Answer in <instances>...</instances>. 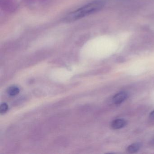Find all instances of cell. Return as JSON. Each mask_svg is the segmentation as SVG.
Listing matches in <instances>:
<instances>
[{
    "label": "cell",
    "mask_w": 154,
    "mask_h": 154,
    "mask_svg": "<svg viewBox=\"0 0 154 154\" xmlns=\"http://www.w3.org/2000/svg\"><path fill=\"white\" fill-rule=\"evenodd\" d=\"M128 94L126 92H120L113 96L112 101L115 104H120L127 99Z\"/></svg>",
    "instance_id": "2"
},
{
    "label": "cell",
    "mask_w": 154,
    "mask_h": 154,
    "mask_svg": "<svg viewBox=\"0 0 154 154\" xmlns=\"http://www.w3.org/2000/svg\"><path fill=\"white\" fill-rule=\"evenodd\" d=\"M140 143H133L129 146L127 149V151L129 153H134L137 152L141 147Z\"/></svg>",
    "instance_id": "4"
},
{
    "label": "cell",
    "mask_w": 154,
    "mask_h": 154,
    "mask_svg": "<svg viewBox=\"0 0 154 154\" xmlns=\"http://www.w3.org/2000/svg\"></svg>",
    "instance_id": "8"
},
{
    "label": "cell",
    "mask_w": 154,
    "mask_h": 154,
    "mask_svg": "<svg viewBox=\"0 0 154 154\" xmlns=\"http://www.w3.org/2000/svg\"><path fill=\"white\" fill-rule=\"evenodd\" d=\"M149 118L151 119L154 120V110H153V111L149 113Z\"/></svg>",
    "instance_id": "7"
},
{
    "label": "cell",
    "mask_w": 154,
    "mask_h": 154,
    "mask_svg": "<svg viewBox=\"0 0 154 154\" xmlns=\"http://www.w3.org/2000/svg\"><path fill=\"white\" fill-rule=\"evenodd\" d=\"M127 121L124 119H117L112 122L111 127L114 129H119L125 127Z\"/></svg>",
    "instance_id": "3"
},
{
    "label": "cell",
    "mask_w": 154,
    "mask_h": 154,
    "mask_svg": "<svg viewBox=\"0 0 154 154\" xmlns=\"http://www.w3.org/2000/svg\"><path fill=\"white\" fill-rule=\"evenodd\" d=\"M20 92V89L16 86H11L8 90V93L11 96H15Z\"/></svg>",
    "instance_id": "5"
},
{
    "label": "cell",
    "mask_w": 154,
    "mask_h": 154,
    "mask_svg": "<svg viewBox=\"0 0 154 154\" xmlns=\"http://www.w3.org/2000/svg\"><path fill=\"white\" fill-rule=\"evenodd\" d=\"M103 5V3L101 1L94 2L86 4L68 14L65 18V20L71 22L81 19L98 11L101 8Z\"/></svg>",
    "instance_id": "1"
},
{
    "label": "cell",
    "mask_w": 154,
    "mask_h": 154,
    "mask_svg": "<svg viewBox=\"0 0 154 154\" xmlns=\"http://www.w3.org/2000/svg\"><path fill=\"white\" fill-rule=\"evenodd\" d=\"M8 104L6 103H2L0 107L1 113L2 114V113H5L8 110Z\"/></svg>",
    "instance_id": "6"
}]
</instances>
